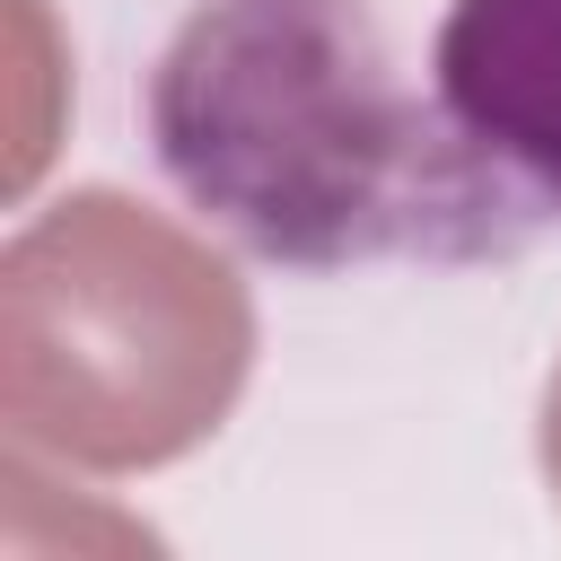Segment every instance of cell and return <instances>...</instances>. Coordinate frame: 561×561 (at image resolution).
<instances>
[{
	"label": "cell",
	"mask_w": 561,
	"mask_h": 561,
	"mask_svg": "<svg viewBox=\"0 0 561 561\" xmlns=\"http://www.w3.org/2000/svg\"><path fill=\"white\" fill-rule=\"evenodd\" d=\"M254 307L228 254L140 210L70 193L0 254V412L18 447L131 473L210 438L245 386Z\"/></svg>",
	"instance_id": "7a4b0ae2"
},
{
	"label": "cell",
	"mask_w": 561,
	"mask_h": 561,
	"mask_svg": "<svg viewBox=\"0 0 561 561\" xmlns=\"http://www.w3.org/2000/svg\"><path fill=\"white\" fill-rule=\"evenodd\" d=\"M149 140L263 263H482L535 237L438 88H403L377 0H202L158 53Z\"/></svg>",
	"instance_id": "6da1fadb"
},
{
	"label": "cell",
	"mask_w": 561,
	"mask_h": 561,
	"mask_svg": "<svg viewBox=\"0 0 561 561\" xmlns=\"http://www.w3.org/2000/svg\"><path fill=\"white\" fill-rule=\"evenodd\" d=\"M543 473H552V491H561V377H552V394H543Z\"/></svg>",
	"instance_id": "277c9868"
},
{
	"label": "cell",
	"mask_w": 561,
	"mask_h": 561,
	"mask_svg": "<svg viewBox=\"0 0 561 561\" xmlns=\"http://www.w3.org/2000/svg\"><path fill=\"white\" fill-rule=\"evenodd\" d=\"M430 88L535 228L561 219V0H456L430 44Z\"/></svg>",
	"instance_id": "3957f363"
}]
</instances>
